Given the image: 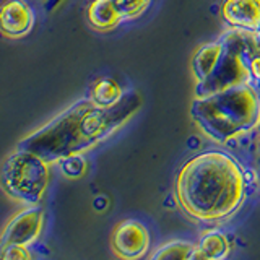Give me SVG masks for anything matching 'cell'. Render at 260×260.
Masks as SVG:
<instances>
[{
    "mask_svg": "<svg viewBox=\"0 0 260 260\" xmlns=\"http://www.w3.org/2000/svg\"><path fill=\"white\" fill-rule=\"evenodd\" d=\"M138 104L134 96L122 98L112 108H101L89 100H80L46 125L29 134L18 148L36 153L47 162L80 154L98 145L132 116Z\"/></svg>",
    "mask_w": 260,
    "mask_h": 260,
    "instance_id": "obj_1",
    "label": "cell"
},
{
    "mask_svg": "<svg viewBox=\"0 0 260 260\" xmlns=\"http://www.w3.org/2000/svg\"><path fill=\"white\" fill-rule=\"evenodd\" d=\"M184 213L200 221H221L239 210L246 179L238 161L223 151H205L185 161L176 177Z\"/></svg>",
    "mask_w": 260,
    "mask_h": 260,
    "instance_id": "obj_2",
    "label": "cell"
},
{
    "mask_svg": "<svg viewBox=\"0 0 260 260\" xmlns=\"http://www.w3.org/2000/svg\"><path fill=\"white\" fill-rule=\"evenodd\" d=\"M190 117L208 138L226 143L260 125V96L249 83L197 96Z\"/></svg>",
    "mask_w": 260,
    "mask_h": 260,
    "instance_id": "obj_3",
    "label": "cell"
},
{
    "mask_svg": "<svg viewBox=\"0 0 260 260\" xmlns=\"http://www.w3.org/2000/svg\"><path fill=\"white\" fill-rule=\"evenodd\" d=\"M49 165L36 153L18 148L2 165L0 185L10 199L24 205H38L51 177Z\"/></svg>",
    "mask_w": 260,
    "mask_h": 260,
    "instance_id": "obj_4",
    "label": "cell"
},
{
    "mask_svg": "<svg viewBox=\"0 0 260 260\" xmlns=\"http://www.w3.org/2000/svg\"><path fill=\"white\" fill-rule=\"evenodd\" d=\"M223 41V54L215 70L210 73V77L197 83V96L211 94L221 89L246 85L250 81L252 73L249 63L246 60L247 44L246 39L239 32H231L221 38Z\"/></svg>",
    "mask_w": 260,
    "mask_h": 260,
    "instance_id": "obj_5",
    "label": "cell"
},
{
    "mask_svg": "<svg viewBox=\"0 0 260 260\" xmlns=\"http://www.w3.org/2000/svg\"><path fill=\"white\" fill-rule=\"evenodd\" d=\"M44 213L39 205H26L18 211L4 228L0 236V247L8 244H20V246H29L35 242L41 231H43Z\"/></svg>",
    "mask_w": 260,
    "mask_h": 260,
    "instance_id": "obj_6",
    "label": "cell"
},
{
    "mask_svg": "<svg viewBox=\"0 0 260 260\" xmlns=\"http://www.w3.org/2000/svg\"><path fill=\"white\" fill-rule=\"evenodd\" d=\"M112 249L122 258H140L150 247V233L135 219H125L112 233Z\"/></svg>",
    "mask_w": 260,
    "mask_h": 260,
    "instance_id": "obj_7",
    "label": "cell"
},
{
    "mask_svg": "<svg viewBox=\"0 0 260 260\" xmlns=\"http://www.w3.org/2000/svg\"><path fill=\"white\" fill-rule=\"evenodd\" d=\"M35 23L31 7L24 0H7L0 7V31L8 38L28 35Z\"/></svg>",
    "mask_w": 260,
    "mask_h": 260,
    "instance_id": "obj_8",
    "label": "cell"
},
{
    "mask_svg": "<svg viewBox=\"0 0 260 260\" xmlns=\"http://www.w3.org/2000/svg\"><path fill=\"white\" fill-rule=\"evenodd\" d=\"M221 15L236 29L257 32L260 29V0H226Z\"/></svg>",
    "mask_w": 260,
    "mask_h": 260,
    "instance_id": "obj_9",
    "label": "cell"
},
{
    "mask_svg": "<svg viewBox=\"0 0 260 260\" xmlns=\"http://www.w3.org/2000/svg\"><path fill=\"white\" fill-rule=\"evenodd\" d=\"M223 41L203 44L192 59V72L197 81H202L210 77V73L215 70L223 54Z\"/></svg>",
    "mask_w": 260,
    "mask_h": 260,
    "instance_id": "obj_10",
    "label": "cell"
},
{
    "mask_svg": "<svg viewBox=\"0 0 260 260\" xmlns=\"http://www.w3.org/2000/svg\"><path fill=\"white\" fill-rule=\"evenodd\" d=\"M230 241L219 231H208L200 238L199 246L195 249L193 258H205V260H218L224 258L230 254Z\"/></svg>",
    "mask_w": 260,
    "mask_h": 260,
    "instance_id": "obj_11",
    "label": "cell"
},
{
    "mask_svg": "<svg viewBox=\"0 0 260 260\" xmlns=\"http://www.w3.org/2000/svg\"><path fill=\"white\" fill-rule=\"evenodd\" d=\"M88 21L96 29L108 31L117 26L122 21V16L111 0H93L88 8Z\"/></svg>",
    "mask_w": 260,
    "mask_h": 260,
    "instance_id": "obj_12",
    "label": "cell"
},
{
    "mask_svg": "<svg viewBox=\"0 0 260 260\" xmlns=\"http://www.w3.org/2000/svg\"><path fill=\"white\" fill-rule=\"evenodd\" d=\"M122 100V89L120 86L111 78H101L98 80L93 91H91V101L101 108H112Z\"/></svg>",
    "mask_w": 260,
    "mask_h": 260,
    "instance_id": "obj_13",
    "label": "cell"
},
{
    "mask_svg": "<svg viewBox=\"0 0 260 260\" xmlns=\"http://www.w3.org/2000/svg\"><path fill=\"white\" fill-rule=\"evenodd\" d=\"M195 249H197V246H193V244L187 242V241H171V242L162 244L161 247H158L150 255V258H153V260H158V258H181V260L193 258Z\"/></svg>",
    "mask_w": 260,
    "mask_h": 260,
    "instance_id": "obj_14",
    "label": "cell"
},
{
    "mask_svg": "<svg viewBox=\"0 0 260 260\" xmlns=\"http://www.w3.org/2000/svg\"><path fill=\"white\" fill-rule=\"evenodd\" d=\"M111 2L122 16V20H127L140 16L150 7L151 0H111Z\"/></svg>",
    "mask_w": 260,
    "mask_h": 260,
    "instance_id": "obj_15",
    "label": "cell"
},
{
    "mask_svg": "<svg viewBox=\"0 0 260 260\" xmlns=\"http://www.w3.org/2000/svg\"><path fill=\"white\" fill-rule=\"evenodd\" d=\"M60 165V169L62 173L67 176V177H72V179H77V177H81L85 174V169H86V161L85 158L80 154H72V156H67V158H62L60 161H57Z\"/></svg>",
    "mask_w": 260,
    "mask_h": 260,
    "instance_id": "obj_16",
    "label": "cell"
},
{
    "mask_svg": "<svg viewBox=\"0 0 260 260\" xmlns=\"http://www.w3.org/2000/svg\"><path fill=\"white\" fill-rule=\"evenodd\" d=\"M0 258L5 260H24L31 258L28 246H20V244H8V246L0 247Z\"/></svg>",
    "mask_w": 260,
    "mask_h": 260,
    "instance_id": "obj_17",
    "label": "cell"
},
{
    "mask_svg": "<svg viewBox=\"0 0 260 260\" xmlns=\"http://www.w3.org/2000/svg\"><path fill=\"white\" fill-rule=\"evenodd\" d=\"M254 49V47H252ZM249 55V59H247V63H249V69H250V73H252V77L254 78H258L260 80V54L254 49V52H247Z\"/></svg>",
    "mask_w": 260,
    "mask_h": 260,
    "instance_id": "obj_18",
    "label": "cell"
},
{
    "mask_svg": "<svg viewBox=\"0 0 260 260\" xmlns=\"http://www.w3.org/2000/svg\"><path fill=\"white\" fill-rule=\"evenodd\" d=\"M254 39H252V47L255 49V51L260 54V29L257 31V32H254Z\"/></svg>",
    "mask_w": 260,
    "mask_h": 260,
    "instance_id": "obj_19",
    "label": "cell"
},
{
    "mask_svg": "<svg viewBox=\"0 0 260 260\" xmlns=\"http://www.w3.org/2000/svg\"><path fill=\"white\" fill-rule=\"evenodd\" d=\"M258 128H260V125H258Z\"/></svg>",
    "mask_w": 260,
    "mask_h": 260,
    "instance_id": "obj_20",
    "label": "cell"
}]
</instances>
